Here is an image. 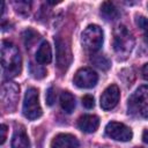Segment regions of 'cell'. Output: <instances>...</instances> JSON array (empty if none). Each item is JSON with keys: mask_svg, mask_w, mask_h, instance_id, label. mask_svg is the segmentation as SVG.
<instances>
[{"mask_svg": "<svg viewBox=\"0 0 148 148\" xmlns=\"http://www.w3.org/2000/svg\"><path fill=\"white\" fill-rule=\"evenodd\" d=\"M1 66L6 77H15L21 73L22 59L20 51L8 40L1 43Z\"/></svg>", "mask_w": 148, "mask_h": 148, "instance_id": "1", "label": "cell"}, {"mask_svg": "<svg viewBox=\"0 0 148 148\" xmlns=\"http://www.w3.org/2000/svg\"><path fill=\"white\" fill-rule=\"evenodd\" d=\"M128 113L138 118H148V86L139 87L127 101Z\"/></svg>", "mask_w": 148, "mask_h": 148, "instance_id": "2", "label": "cell"}, {"mask_svg": "<svg viewBox=\"0 0 148 148\" xmlns=\"http://www.w3.org/2000/svg\"><path fill=\"white\" fill-rule=\"evenodd\" d=\"M134 46V37L125 25H118L113 31V50L119 57L126 58Z\"/></svg>", "mask_w": 148, "mask_h": 148, "instance_id": "3", "label": "cell"}, {"mask_svg": "<svg viewBox=\"0 0 148 148\" xmlns=\"http://www.w3.org/2000/svg\"><path fill=\"white\" fill-rule=\"evenodd\" d=\"M82 46L87 52L95 53L97 52L103 44V31L96 24L88 25L81 35Z\"/></svg>", "mask_w": 148, "mask_h": 148, "instance_id": "4", "label": "cell"}, {"mask_svg": "<svg viewBox=\"0 0 148 148\" xmlns=\"http://www.w3.org/2000/svg\"><path fill=\"white\" fill-rule=\"evenodd\" d=\"M22 112L24 117L30 120H35L42 116V108L39 104V94L36 88L31 87L25 91Z\"/></svg>", "mask_w": 148, "mask_h": 148, "instance_id": "5", "label": "cell"}, {"mask_svg": "<svg viewBox=\"0 0 148 148\" xmlns=\"http://www.w3.org/2000/svg\"><path fill=\"white\" fill-rule=\"evenodd\" d=\"M20 97V87L15 82H6L1 87V102L6 111L12 112L15 110Z\"/></svg>", "mask_w": 148, "mask_h": 148, "instance_id": "6", "label": "cell"}, {"mask_svg": "<svg viewBox=\"0 0 148 148\" xmlns=\"http://www.w3.org/2000/svg\"><path fill=\"white\" fill-rule=\"evenodd\" d=\"M54 43L57 50V66L59 69L66 71L72 62V52L69 44L60 36L54 38Z\"/></svg>", "mask_w": 148, "mask_h": 148, "instance_id": "7", "label": "cell"}, {"mask_svg": "<svg viewBox=\"0 0 148 148\" xmlns=\"http://www.w3.org/2000/svg\"><path fill=\"white\" fill-rule=\"evenodd\" d=\"M105 134L116 140V141H121V142H126L130 141L133 138V132L132 130L126 126L123 123H118V121H110L106 124L105 126Z\"/></svg>", "mask_w": 148, "mask_h": 148, "instance_id": "8", "label": "cell"}, {"mask_svg": "<svg viewBox=\"0 0 148 148\" xmlns=\"http://www.w3.org/2000/svg\"><path fill=\"white\" fill-rule=\"evenodd\" d=\"M97 81H98V75L91 68H81L75 73L73 77L74 84L79 88H84V89L95 87Z\"/></svg>", "mask_w": 148, "mask_h": 148, "instance_id": "9", "label": "cell"}, {"mask_svg": "<svg viewBox=\"0 0 148 148\" xmlns=\"http://www.w3.org/2000/svg\"><path fill=\"white\" fill-rule=\"evenodd\" d=\"M119 97H120L119 88L116 84L109 86L103 91V94L101 96V108L103 110H106V111L113 109L118 104Z\"/></svg>", "mask_w": 148, "mask_h": 148, "instance_id": "10", "label": "cell"}, {"mask_svg": "<svg viewBox=\"0 0 148 148\" xmlns=\"http://www.w3.org/2000/svg\"><path fill=\"white\" fill-rule=\"evenodd\" d=\"M51 148H79V141L72 134L61 133L53 138Z\"/></svg>", "mask_w": 148, "mask_h": 148, "instance_id": "11", "label": "cell"}, {"mask_svg": "<svg viewBox=\"0 0 148 148\" xmlns=\"http://www.w3.org/2000/svg\"><path fill=\"white\" fill-rule=\"evenodd\" d=\"M99 126V119L95 114H83L77 120V127L86 133H94Z\"/></svg>", "mask_w": 148, "mask_h": 148, "instance_id": "12", "label": "cell"}, {"mask_svg": "<svg viewBox=\"0 0 148 148\" xmlns=\"http://www.w3.org/2000/svg\"><path fill=\"white\" fill-rule=\"evenodd\" d=\"M12 148H30V141L23 126H18L13 134Z\"/></svg>", "mask_w": 148, "mask_h": 148, "instance_id": "13", "label": "cell"}, {"mask_svg": "<svg viewBox=\"0 0 148 148\" xmlns=\"http://www.w3.org/2000/svg\"><path fill=\"white\" fill-rule=\"evenodd\" d=\"M36 60L37 62L42 64V65H46L50 64L52 60V51H51V46L47 42H43L37 52H36Z\"/></svg>", "mask_w": 148, "mask_h": 148, "instance_id": "14", "label": "cell"}, {"mask_svg": "<svg viewBox=\"0 0 148 148\" xmlns=\"http://www.w3.org/2000/svg\"><path fill=\"white\" fill-rule=\"evenodd\" d=\"M101 15L105 20L112 21V20H116L119 16V12H118V9L116 8V6L112 2L105 1L101 6Z\"/></svg>", "mask_w": 148, "mask_h": 148, "instance_id": "15", "label": "cell"}, {"mask_svg": "<svg viewBox=\"0 0 148 148\" xmlns=\"http://www.w3.org/2000/svg\"><path fill=\"white\" fill-rule=\"evenodd\" d=\"M60 105L66 113H72L75 108V98L69 91H62L60 95Z\"/></svg>", "mask_w": 148, "mask_h": 148, "instance_id": "16", "label": "cell"}, {"mask_svg": "<svg viewBox=\"0 0 148 148\" xmlns=\"http://www.w3.org/2000/svg\"><path fill=\"white\" fill-rule=\"evenodd\" d=\"M22 38H23V42H24L25 47L28 49V47H31L39 39V34L36 30H34L31 28H28V29H25L23 31Z\"/></svg>", "mask_w": 148, "mask_h": 148, "instance_id": "17", "label": "cell"}, {"mask_svg": "<svg viewBox=\"0 0 148 148\" xmlns=\"http://www.w3.org/2000/svg\"><path fill=\"white\" fill-rule=\"evenodd\" d=\"M90 60H91V62L97 68H99L102 71H108L111 67V61L104 54H92V57L90 58Z\"/></svg>", "mask_w": 148, "mask_h": 148, "instance_id": "18", "label": "cell"}, {"mask_svg": "<svg viewBox=\"0 0 148 148\" xmlns=\"http://www.w3.org/2000/svg\"><path fill=\"white\" fill-rule=\"evenodd\" d=\"M135 22H136V25L139 27V29L142 32V37H143L145 42L148 43V18L142 16V15H139L135 18Z\"/></svg>", "mask_w": 148, "mask_h": 148, "instance_id": "19", "label": "cell"}, {"mask_svg": "<svg viewBox=\"0 0 148 148\" xmlns=\"http://www.w3.org/2000/svg\"><path fill=\"white\" fill-rule=\"evenodd\" d=\"M30 74L35 77V79H43L46 75V71L40 66V65H36V64H30Z\"/></svg>", "mask_w": 148, "mask_h": 148, "instance_id": "20", "label": "cell"}, {"mask_svg": "<svg viewBox=\"0 0 148 148\" xmlns=\"http://www.w3.org/2000/svg\"><path fill=\"white\" fill-rule=\"evenodd\" d=\"M29 5L30 3L27 2V1H16V2H14L16 12L20 13V14H24V15L29 14Z\"/></svg>", "mask_w": 148, "mask_h": 148, "instance_id": "21", "label": "cell"}, {"mask_svg": "<svg viewBox=\"0 0 148 148\" xmlns=\"http://www.w3.org/2000/svg\"><path fill=\"white\" fill-rule=\"evenodd\" d=\"M56 102V90L53 87H50L46 90V104L47 105H53V103Z\"/></svg>", "mask_w": 148, "mask_h": 148, "instance_id": "22", "label": "cell"}, {"mask_svg": "<svg viewBox=\"0 0 148 148\" xmlns=\"http://www.w3.org/2000/svg\"><path fill=\"white\" fill-rule=\"evenodd\" d=\"M82 105L86 108V109H92L94 105H95V101H94V97L91 95H84L82 97Z\"/></svg>", "mask_w": 148, "mask_h": 148, "instance_id": "23", "label": "cell"}, {"mask_svg": "<svg viewBox=\"0 0 148 148\" xmlns=\"http://www.w3.org/2000/svg\"><path fill=\"white\" fill-rule=\"evenodd\" d=\"M6 135H7V126L1 125L0 126V145H3L6 141Z\"/></svg>", "mask_w": 148, "mask_h": 148, "instance_id": "24", "label": "cell"}, {"mask_svg": "<svg viewBox=\"0 0 148 148\" xmlns=\"http://www.w3.org/2000/svg\"><path fill=\"white\" fill-rule=\"evenodd\" d=\"M142 76L145 80L148 81V64H146L143 67H142Z\"/></svg>", "mask_w": 148, "mask_h": 148, "instance_id": "25", "label": "cell"}, {"mask_svg": "<svg viewBox=\"0 0 148 148\" xmlns=\"http://www.w3.org/2000/svg\"><path fill=\"white\" fill-rule=\"evenodd\" d=\"M142 140H143L145 143L148 145V128L143 131V133H142Z\"/></svg>", "mask_w": 148, "mask_h": 148, "instance_id": "26", "label": "cell"}]
</instances>
